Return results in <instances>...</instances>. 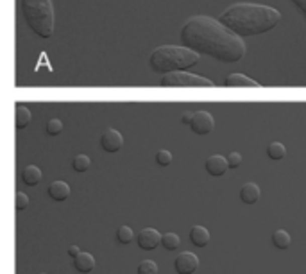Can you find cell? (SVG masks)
<instances>
[{
  "instance_id": "6da1fadb",
  "label": "cell",
  "mask_w": 306,
  "mask_h": 274,
  "mask_svg": "<svg viewBox=\"0 0 306 274\" xmlns=\"http://www.w3.org/2000/svg\"><path fill=\"white\" fill-rule=\"evenodd\" d=\"M181 43L186 49L222 63H237L245 56V43L219 20L197 15L181 29Z\"/></svg>"
},
{
  "instance_id": "7a4b0ae2",
  "label": "cell",
  "mask_w": 306,
  "mask_h": 274,
  "mask_svg": "<svg viewBox=\"0 0 306 274\" xmlns=\"http://www.w3.org/2000/svg\"><path fill=\"white\" fill-rule=\"evenodd\" d=\"M279 20L281 13L278 9L260 4H247V2L231 6L219 17V22L224 27L240 38L256 36L272 31L279 24Z\"/></svg>"
},
{
  "instance_id": "3957f363",
  "label": "cell",
  "mask_w": 306,
  "mask_h": 274,
  "mask_svg": "<svg viewBox=\"0 0 306 274\" xmlns=\"http://www.w3.org/2000/svg\"><path fill=\"white\" fill-rule=\"evenodd\" d=\"M199 54L186 47L163 45L152 50L149 57V65L158 74H172V72H183L190 66L197 65Z\"/></svg>"
},
{
  "instance_id": "277c9868",
  "label": "cell",
  "mask_w": 306,
  "mask_h": 274,
  "mask_svg": "<svg viewBox=\"0 0 306 274\" xmlns=\"http://www.w3.org/2000/svg\"><path fill=\"white\" fill-rule=\"evenodd\" d=\"M22 17L34 34L50 38L54 33V8L50 0H22Z\"/></svg>"
},
{
  "instance_id": "5b68a950",
  "label": "cell",
  "mask_w": 306,
  "mask_h": 274,
  "mask_svg": "<svg viewBox=\"0 0 306 274\" xmlns=\"http://www.w3.org/2000/svg\"><path fill=\"white\" fill-rule=\"evenodd\" d=\"M161 86H170V88H184V86H204V88H212L213 82L206 77H200L197 74H190V72H172V74H165L159 81Z\"/></svg>"
},
{
  "instance_id": "8992f818",
  "label": "cell",
  "mask_w": 306,
  "mask_h": 274,
  "mask_svg": "<svg viewBox=\"0 0 306 274\" xmlns=\"http://www.w3.org/2000/svg\"><path fill=\"white\" fill-rule=\"evenodd\" d=\"M161 237L163 235H159L158 229L154 228H143L142 231L138 233L136 237V244H138L140 249L143 251H152L161 244Z\"/></svg>"
},
{
  "instance_id": "52a82bcc",
  "label": "cell",
  "mask_w": 306,
  "mask_h": 274,
  "mask_svg": "<svg viewBox=\"0 0 306 274\" xmlns=\"http://www.w3.org/2000/svg\"><path fill=\"white\" fill-rule=\"evenodd\" d=\"M174 267H176L177 274H193L199 269V258H197V254L190 253V251H184V253L177 254Z\"/></svg>"
},
{
  "instance_id": "ba28073f",
  "label": "cell",
  "mask_w": 306,
  "mask_h": 274,
  "mask_svg": "<svg viewBox=\"0 0 306 274\" xmlns=\"http://www.w3.org/2000/svg\"><path fill=\"white\" fill-rule=\"evenodd\" d=\"M213 126H215V122H213V117L208 111H197V113H193L190 127H192V131L195 133V135H200V136L210 135Z\"/></svg>"
},
{
  "instance_id": "9c48e42d",
  "label": "cell",
  "mask_w": 306,
  "mask_h": 274,
  "mask_svg": "<svg viewBox=\"0 0 306 274\" xmlns=\"http://www.w3.org/2000/svg\"><path fill=\"white\" fill-rule=\"evenodd\" d=\"M124 145V138L117 129H108L100 136V147L106 152H119Z\"/></svg>"
},
{
  "instance_id": "30bf717a",
  "label": "cell",
  "mask_w": 306,
  "mask_h": 274,
  "mask_svg": "<svg viewBox=\"0 0 306 274\" xmlns=\"http://www.w3.org/2000/svg\"><path fill=\"white\" fill-rule=\"evenodd\" d=\"M204 167H206V172L212 174V176H222V174H226V170L229 168V163H228V158H224V156L213 154L206 160V165H204Z\"/></svg>"
},
{
  "instance_id": "8fae6325",
  "label": "cell",
  "mask_w": 306,
  "mask_h": 274,
  "mask_svg": "<svg viewBox=\"0 0 306 274\" xmlns=\"http://www.w3.org/2000/svg\"><path fill=\"white\" fill-rule=\"evenodd\" d=\"M224 84L231 86V88H242V86H245V88H260V84H258L256 81H253V79H249L244 74H238V72L229 74L228 77L224 79Z\"/></svg>"
},
{
  "instance_id": "7c38bea8",
  "label": "cell",
  "mask_w": 306,
  "mask_h": 274,
  "mask_svg": "<svg viewBox=\"0 0 306 274\" xmlns=\"http://www.w3.org/2000/svg\"><path fill=\"white\" fill-rule=\"evenodd\" d=\"M261 196V190L256 183H245L240 189V199L245 205H254Z\"/></svg>"
},
{
  "instance_id": "4fadbf2b",
  "label": "cell",
  "mask_w": 306,
  "mask_h": 274,
  "mask_svg": "<svg viewBox=\"0 0 306 274\" xmlns=\"http://www.w3.org/2000/svg\"><path fill=\"white\" fill-rule=\"evenodd\" d=\"M74 267L77 272L81 274H88L95 269V258L93 254L90 253H81L79 256L74 258Z\"/></svg>"
},
{
  "instance_id": "5bb4252c",
  "label": "cell",
  "mask_w": 306,
  "mask_h": 274,
  "mask_svg": "<svg viewBox=\"0 0 306 274\" xmlns=\"http://www.w3.org/2000/svg\"><path fill=\"white\" fill-rule=\"evenodd\" d=\"M49 196H50V199L57 201V203H59V201H66L70 197L68 183H65V181H54V183H50Z\"/></svg>"
},
{
  "instance_id": "9a60e30c",
  "label": "cell",
  "mask_w": 306,
  "mask_h": 274,
  "mask_svg": "<svg viewBox=\"0 0 306 274\" xmlns=\"http://www.w3.org/2000/svg\"><path fill=\"white\" fill-rule=\"evenodd\" d=\"M43 179V174L36 165H27V167L22 170V181H24L27 187H36L40 181Z\"/></svg>"
},
{
  "instance_id": "2e32d148",
  "label": "cell",
  "mask_w": 306,
  "mask_h": 274,
  "mask_svg": "<svg viewBox=\"0 0 306 274\" xmlns=\"http://www.w3.org/2000/svg\"><path fill=\"white\" fill-rule=\"evenodd\" d=\"M190 240H192V244H193V246H197V247L208 246L210 231L204 228V226H193V228L190 229Z\"/></svg>"
},
{
  "instance_id": "e0dca14e",
  "label": "cell",
  "mask_w": 306,
  "mask_h": 274,
  "mask_svg": "<svg viewBox=\"0 0 306 274\" xmlns=\"http://www.w3.org/2000/svg\"><path fill=\"white\" fill-rule=\"evenodd\" d=\"M286 154V149L285 145H283L281 142H270L269 145H267V156H269L270 160H283Z\"/></svg>"
},
{
  "instance_id": "ac0fdd59",
  "label": "cell",
  "mask_w": 306,
  "mask_h": 274,
  "mask_svg": "<svg viewBox=\"0 0 306 274\" xmlns=\"http://www.w3.org/2000/svg\"><path fill=\"white\" fill-rule=\"evenodd\" d=\"M290 242H292V238H290V235L286 233L285 229H278V231L272 233V244L278 247V249H288Z\"/></svg>"
},
{
  "instance_id": "d6986e66",
  "label": "cell",
  "mask_w": 306,
  "mask_h": 274,
  "mask_svg": "<svg viewBox=\"0 0 306 274\" xmlns=\"http://www.w3.org/2000/svg\"><path fill=\"white\" fill-rule=\"evenodd\" d=\"M15 120H17V129H24L25 126H29V122L33 120V115L27 108L18 106L17 111H15Z\"/></svg>"
},
{
  "instance_id": "ffe728a7",
  "label": "cell",
  "mask_w": 306,
  "mask_h": 274,
  "mask_svg": "<svg viewBox=\"0 0 306 274\" xmlns=\"http://www.w3.org/2000/svg\"><path fill=\"white\" fill-rule=\"evenodd\" d=\"M179 244H181V238H179V235H176V233H165L163 237H161V246L165 247L167 251H176L177 247H179Z\"/></svg>"
},
{
  "instance_id": "44dd1931",
  "label": "cell",
  "mask_w": 306,
  "mask_h": 274,
  "mask_svg": "<svg viewBox=\"0 0 306 274\" xmlns=\"http://www.w3.org/2000/svg\"><path fill=\"white\" fill-rule=\"evenodd\" d=\"M90 158H88V156L86 154H77L74 158V163H72V168H74L75 172H79V174H81V172H86L88 170V168H90Z\"/></svg>"
},
{
  "instance_id": "7402d4cb",
  "label": "cell",
  "mask_w": 306,
  "mask_h": 274,
  "mask_svg": "<svg viewBox=\"0 0 306 274\" xmlns=\"http://www.w3.org/2000/svg\"><path fill=\"white\" fill-rule=\"evenodd\" d=\"M135 238V233H133V229L129 228V226H120L119 229H117V240L120 242V244H131V240Z\"/></svg>"
},
{
  "instance_id": "603a6c76",
  "label": "cell",
  "mask_w": 306,
  "mask_h": 274,
  "mask_svg": "<svg viewBox=\"0 0 306 274\" xmlns=\"http://www.w3.org/2000/svg\"><path fill=\"white\" fill-rule=\"evenodd\" d=\"M138 274H158V263L152 260H143L138 265Z\"/></svg>"
},
{
  "instance_id": "cb8c5ba5",
  "label": "cell",
  "mask_w": 306,
  "mask_h": 274,
  "mask_svg": "<svg viewBox=\"0 0 306 274\" xmlns=\"http://www.w3.org/2000/svg\"><path fill=\"white\" fill-rule=\"evenodd\" d=\"M47 133H49L50 136H57L59 133L63 131V122L59 119H50L49 122H47Z\"/></svg>"
},
{
  "instance_id": "d4e9b609",
  "label": "cell",
  "mask_w": 306,
  "mask_h": 274,
  "mask_svg": "<svg viewBox=\"0 0 306 274\" xmlns=\"http://www.w3.org/2000/svg\"><path fill=\"white\" fill-rule=\"evenodd\" d=\"M156 163L161 165V167H168L172 163V152L170 151H158L156 152Z\"/></svg>"
},
{
  "instance_id": "484cf974",
  "label": "cell",
  "mask_w": 306,
  "mask_h": 274,
  "mask_svg": "<svg viewBox=\"0 0 306 274\" xmlns=\"http://www.w3.org/2000/svg\"><path fill=\"white\" fill-rule=\"evenodd\" d=\"M15 203H17L18 212H22V210H25L29 206V197L25 196L24 192H17V199H15Z\"/></svg>"
},
{
  "instance_id": "4316f807",
  "label": "cell",
  "mask_w": 306,
  "mask_h": 274,
  "mask_svg": "<svg viewBox=\"0 0 306 274\" xmlns=\"http://www.w3.org/2000/svg\"><path fill=\"white\" fill-rule=\"evenodd\" d=\"M229 168H238L242 165V154L240 152H231L228 158Z\"/></svg>"
},
{
  "instance_id": "83f0119b",
  "label": "cell",
  "mask_w": 306,
  "mask_h": 274,
  "mask_svg": "<svg viewBox=\"0 0 306 274\" xmlns=\"http://www.w3.org/2000/svg\"><path fill=\"white\" fill-rule=\"evenodd\" d=\"M290 2H292V4H294L295 8H297L299 11H301L302 17L306 18V0H290Z\"/></svg>"
},
{
  "instance_id": "f1b7e54d",
  "label": "cell",
  "mask_w": 306,
  "mask_h": 274,
  "mask_svg": "<svg viewBox=\"0 0 306 274\" xmlns=\"http://www.w3.org/2000/svg\"><path fill=\"white\" fill-rule=\"evenodd\" d=\"M81 253H82V251L79 249V246H70V247H68V254H70V256H72V258L79 256V254H81Z\"/></svg>"
},
{
  "instance_id": "f546056e",
  "label": "cell",
  "mask_w": 306,
  "mask_h": 274,
  "mask_svg": "<svg viewBox=\"0 0 306 274\" xmlns=\"http://www.w3.org/2000/svg\"><path fill=\"white\" fill-rule=\"evenodd\" d=\"M192 119H193V113H183V117H181V122L183 124H188V126H190V124H192Z\"/></svg>"
},
{
  "instance_id": "4dcf8cb0",
  "label": "cell",
  "mask_w": 306,
  "mask_h": 274,
  "mask_svg": "<svg viewBox=\"0 0 306 274\" xmlns=\"http://www.w3.org/2000/svg\"><path fill=\"white\" fill-rule=\"evenodd\" d=\"M41 274H47V272H41Z\"/></svg>"
}]
</instances>
